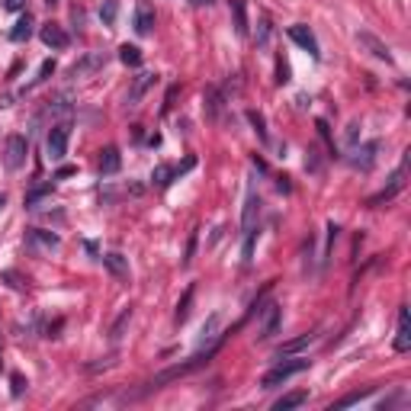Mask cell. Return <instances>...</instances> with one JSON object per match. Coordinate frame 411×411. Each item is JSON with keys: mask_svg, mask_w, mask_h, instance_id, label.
Segmentation results:
<instances>
[{"mask_svg": "<svg viewBox=\"0 0 411 411\" xmlns=\"http://www.w3.org/2000/svg\"><path fill=\"white\" fill-rule=\"evenodd\" d=\"M119 61H122V65H129V68H138V65H142V52H138L135 46H129V42H126V46L119 48Z\"/></svg>", "mask_w": 411, "mask_h": 411, "instance_id": "obj_23", "label": "cell"}, {"mask_svg": "<svg viewBox=\"0 0 411 411\" xmlns=\"http://www.w3.org/2000/svg\"><path fill=\"white\" fill-rule=\"evenodd\" d=\"M302 370H309V357H286V360H280L274 370H267L264 379H260V386H264V389H276V386H283L286 379L299 376Z\"/></svg>", "mask_w": 411, "mask_h": 411, "instance_id": "obj_1", "label": "cell"}, {"mask_svg": "<svg viewBox=\"0 0 411 411\" xmlns=\"http://www.w3.org/2000/svg\"><path fill=\"white\" fill-rule=\"evenodd\" d=\"M318 135L328 142V148H331V154H335V142H331V132H328V122L325 119H318Z\"/></svg>", "mask_w": 411, "mask_h": 411, "instance_id": "obj_32", "label": "cell"}, {"mask_svg": "<svg viewBox=\"0 0 411 411\" xmlns=\"http://www.w3.org/2000/svg\"><path fill=\"white\" fill-rule=\"evenodd\" d=\"M52 71H55V61H42V68H39V74H36V77H32V84H29V87L42 84V81H46V77H48V74H52Z\"/></svg>", "mask_w": 411, "mask_h": 411, "instance_id": "obj_29", "label": "cell"}, {"mask_svg": "<svg viewBox=\"0 0 411 411\" xmlns=\"http://www.w3.org/2000/svg\"><path fill=\"white\" fill-rule=\"evenodd\" d=\"M312 341H315V335H299V337H292V341L283 344L276 353H280V357H290V353H296V351H302V347H309Z\"/></svg>", "mask_w": 411, "mask_h": 411, "instance_id": "obj_19", "label": "cell"}, {"mask_svg": "<svg viewBox=\"0 0 411 411\" xmlns=\"http://www.w3.org/2000/svg\"><path fill=\"white\" fill-rule=\"evenodd\" d=\"M398 353L411 351V312L408 309H398V331H396V341H392Z\"/></svg>", "mask_w": 411, "mask_h": 411, "instance_id": "obj_9", "label": "cell"}, {"mask_svg": "<svg viewBox=\"0 0 411 411\" xmlns=\"http://www.w3.org/2000/svg\"><path fill=\"white\" fill-rule=\"evenodd\" d=\"M190 302H193V286H187L183 299L177 302V315H174V321H177V325H183V321L190 318Z\"/></svg>", "mask_w": 411, "mask_h": 411, "instance_id": "obj_22", "label": "cell"}, {"mask_svg": "<svg viewBox=\"0 0 411 411\" xmlns=\"http://www.w3.org/2000/svg\"><path fill=\"white\" fill-rule=\"evenodd\" d=\"M290 39L296 42V46H302L305 52L312 55V58H321V52H318V42H315V32L309 29L305 23H296V26H290Z\"/></svg>", "mask_w": 411, "mask_h": 411, "instance_id": "obj_7", "label": "cell"}, {"mask_svg": "<svg viewBox=\"0 0 411 411\" xmlns=\"http://www.w3.org/2000/svg\"><path fill=\"white\" fill-rule=\"evenodd\" d=\"M405 174H408V151H405L402 164H398V168H396V174L389 177V187H386V190H382V193H376V196L370 199V203H366V206H373V209H376V206H379V203H389V199L396 196V193H402V187H405Z\"/></svg>", "mask_w": 411, "mask_h": 411, "instance_id": "obj_4", "label": "cell"}, {"mask_svg": "<svg viewBox=\"0 0 411 411\" xmlns=\"http://www.w3.org/2000/svg\"><path fill=\"white\" fill-rule=\"evenodd\" d=\"M366 396H373V386H366V389H360V392H353V396H347V398H341V402L335 405V408H347V405H357L360 398H366Z\"/></svg>", "mask_w": 411, "mask_h": 411, "instance_id": "obj_28", "label": "cell"}, {"mask_svg": "<svg viewBox=\"0 0 411 411\" xmlns=\"http://www.w3.org/2000/svg\"><path fill=\"white\" fill-rule=\"evenodd\" d=\"M68 138H71V126L68 122H58V126H52V132H48L46 138V151L52 161H61L65 154H68Z\"/></svg>", "mask_w": 411, "mask_h": 411, "instance_id": "obj_3", "label": "cell"}, {"mask_svg": "<svg viewBox=\"0 0 411 411\" xmlns=\"http://www.w3.org/2000/svg\"><path fill=\"white\" fill-rule=\"evenodd\" d=\"M29 36H32V20H29V13H26L23 20L10 29V39H13V42H23V39H29Z\"/></svg>", "mask_w": 411, "mask_h": 411, "instance_id": "obj_24", "label": "cell"}, {"mask_svg": "<svg viewBox=\"0 0 411 411\" xmlns=\"http://www.w3.org/2000/svg\"><path fill=\"white\" fill-rule=\"evenodd\" d=\"M26 244H29V248H36V251H46V254H52V251H58V244H61V238H58V235H55V231L29 229V235H26Z\"/></svg>", "mask_w": 411, "mask_h": 411, "instance_id": "obj_6", "label": "cell"}, {"mask_svg": "<svg viewBox=\"0 0 411 411\" xmlns=\"http://www.w3.org/2000/svg\"><path fill=\"white\" fill-rule=\"evenodd\" d=\"M248 119H251V126H254V132H257L260 142H270V135H267V122H264V116H260L257 109H248Z\"/></svg>", "mask_w": 411, "mask_h": 411, "instance_id": "obj_25", "label": "cell"}, {"mask_svg": "<svg viewBox=\"0 0 411 411\" xmlns=\"http://www.w3.org/2000/svg\"><path fill=\"white\" fill-rule=\"evenodd\" d=\"M42 42H46L48 48H68L71 39H68V32L61 29L58 23H46V26H42Z\"/></svg>", "mask_w": 411, "mask_h": 411, "instance_id": "obj_13", "label": "cell"}, {"mask_svg": "<svg viewBox=\"0 0 411 411\" xmlns=\"http://www.w3.org/2000/svg\"><path fill=\"white\" fill-rule=\"evenodd\" d=\"M100 16H103L107 23H113V20H116V4H113V0H107V4H103V10H100Z\"/></svg>", "mask_w": 411, "mask_h": 411, "instance_id": "obj_31", "label": "cell"}, {"mask_svg": "<svg viewBox=\"0 0 411 411\" xmlns=\"http://www.w3.org/2000/svg\"><path fill=\"white\" fill-rule=\"evenodd\" d=\"M4 206H7V196H4V193H0V209H4Z\"/></svg>", "mask_w": 411, "mask_h": 411, "instance_id": "obj_37", "label": "cell"}, {"mask_svg": "<svg viewBox=\"0 0 411 411\" xmlns=\"http://www.w3.org/2000/svg\"><path fill=\"white\" fill-rule=\"evenodd\" d=\"M376 154H379V142H366V145H360L357 151H353V168L370 170L376 164Z\"/></svg>", "mask_w": 411, "mask_h": 411, "instance_id": "obj_12", "label": "cell"}, {"mask_svg": "<svg viewBox=\"0 0 411 411\" xmlns=\"http://www.w3.org/2000/svg\"><path fill=\"white\" fill-rule=\"evenodd\" d=\"M46 196H52V183H42V187H36V190H29V193H26V199H23V203H26V209H36V206L42 203Z\"/></svg>", "mask_w": 411, "mask_h": 411, "instance_id": "obj_21", "label": "cell"}, {"mask_svg": "<svg viewBox=\"0 0 411 411\" xmlns=\"http://www.w3.org/2000/svg\"><path fill=\"white\" fill-rule=\"evenodd\" d=\"M129 318H132V309H126V312H122L119 318H116L113 331H109V337H113V341H119V337H122V331H126V325H129Z\"/></svg>", "mask_w": 411, "mask_h": 411, "instance_id": "obj_27", "label": "cell"}, {"mask_svg": "<svg viewBox=\"0 0 411 411\" xmlns=\"http://www.w3.org/2000/svg\"><path fill=\"white\" fill-rule=\"evenodd\" d=\"M215 331H219V315H209V321L203 325V335H199V344H209V341H215Z\"/></svg>", "mask_w": 411, "mask_h": 411, "instance_id": "obj_26", "label": "cell"}, {"mask_svg": "<svg viewBox=\"0 0 411 411\" xmlns=\"http://www.w3.org/2000/svg\"><path fill=\"white\" fill-rule=\"evenodd\" d=\"M305 392H290V396H283L280 402H274V411H290V408H299V405H305Z\"/></svg>", "mask_w": 411, "mask_h": 411, "instance_id": "obj_20", "label": "cell"}, {"mask_svg": "<svg viewBox=\"0 0 411 411\" xmlns=\"http://www.w3.org/2000/svg\"><path fill=\"white\" fill-rule=\"evenodd\" d=\"M231 13H235V32L248 36V7H244V0H231Z\"/></svg>", "mask_w": 411, "mask_h": 411, "instance_id": "obj_18", "label": "cell"}, {"mask_svg": "<svg viewBox=\"0 0 411 411\" xmlns=\"http://www.w3.org/2000/svg\"><path fill=\"white\" fill-rule=\"evenodd\" d=\"M26 154H29V142L23 135H10L4 142V168L7 170H20L26 164Z\"/></svg>", "mask_w": 411, "mask_h": 411, "instance_id": "obj_2", "label": "cell"}, {"mask_svg": "<svg viewBox=\"0 0 411 411\" xmlns=\"http://www.w3.org/2000/svg\"><path fill=\"white\" fill-rule=\"evenodd\" d=\"M154 29V10L148 0H138V7H135V32L138 36H148V32Z\"/></svg>", "mask_w": 411, "mask_h": 411, "instance_id": "obj_11", "label": "cell"}, {"mask_svg": "<svg viewBox=\"0 0 411 411\" xmlns=\"http://www.w3.org/2000/svg\"><path fill=\"white\" fill-rule=\"evenodd\" d=\"M23 389H26L23 376H13V396H23Z\"/></svg>", "mask_w": 411, "mask_h": 411, "instance_id": "obj_33", "label": "cell"}, {"mask_svg": "<svg viewBox=\"0 0 411 411\" xmlns=\"http://www.w3.org/2000/svg\"><path fill=\"white\" fill-rule=\"evenodd\" d=\"M357 46L360 48H366V52L373 55V58H379V61H386V65H392V52H389V46L382 42L379 36H373V32H357Z\"/></svg>", "mask_w": 411, "mask_h": 411, "instance_id": "obj_5", "label": "cell"}, {"mask_svg": "<svg viewBox=\"0 0 411 411\" xmlns=\"http://www.w3.org/2000/svg\"><path fill=\"white\" fill-rule=\"evenodd\" d=\"M103 264H107V270L113 276H119V280H126V276H129V260L122 257V254H103Z\"/></svg>", "mask_w": 411, "mask_h": 411, "instance_id": "obj_17", "label": "cell"}, {"mask_svg": "<svg viewBox=\"0 0 411 411\" xmlns=\"http://www.w3.org/2000/svg\"><path fill=\"white\" fill-rule=\"evenodd\" d=\"M4 7H7V10H23L26 0H4Z\"/></svg>", "mask_w": 411, "mask_h": 411, "instance_id": "obj_34", "label": "cell"}, {"mask_svg": "<svg viewBox=\"0 0 411 411\" xmlns=\"http://www.w3.org/2000/svg\"><path fill=\"white\" fill-rule=\"evenodd\" d=\"M193 7H206V4H213V0H190Z\"/></svg>", "mask_w": 411, "mask_h": 411, "instance_id": "obj_36", "label": "cell"}, {"mask_svg": "<svg viewBox=\"0 0 411 411\" xmlns=\"http://www.w3.org/2000/svg\"><path fill=\"white\" fill-rule=\"evenodd\" d=\"M267 39H270V23L260 20V29H257V39H254V42H257V46H267Z\"/></svg>", "mask_w": 411, "mask_h": 411, "instance_id": "obj_30", "label": "cell"}, {"mask_svg": "<svg viewBox=\"0 0 411 411\" xmlns=\"http://www.w3.org/2000/svg\"><path fill=\"white\" fill-rule=\"evenodd\" d=\"M280 312H283V309H280L276 302H270V305L264 309V325H260V337H270V335L276 331V325H280Z\"/></svg>", "mask_w": 411, "mask_h": 411, "instance_id": "obj_16", "label": "cell"}, {"mask_svg": "<svg viewBox=\"0 0 411 411\" xmlns=\"http://www.w3.org/2000/svg\"><path fill=\"white\" fill-rule=\"evenodd\" d=\"M193 164H196L193 158H187V161H183V168H170V164H158V168H154V174H151L154 187H161V190H164V187H170V180H174L177 174H183V170H190Z\"/></svg>", "mask_w": 411, "mask_h": 411, "instance_id": "obj_10", "label": "cell"}, {"mask_svg": "<svg viewBox=\"0 0 411 411\" xmlns=\"http://www.w3.org/2000/svg\"><path fill=\"white\" fill-rule=\"evenodd\" d=\"M151 84H154V74H138V77H135V84H132V90L126 93V103H129V107H138L142 93H145Z\"/></svg>", "mask_w": 411, "mask_h": 411, "instance_id": "obj_15", "label": "cell"}, {"mask_svg": "<svg viewBox=\"0 0 411 411\" xmlns=\"http://www.w3.org/2000/svg\"><path fill=\"white\" fill-rule=\"evenodd\" d=\"M71 174H74V168H61L58 170V180H65V177H71Z\"/></svg>", "mask_w": 411, "mask_h": 411, "instance_id": "obj_35", "label": "cell"}, {"mask_svg": "<svg viewBox=\"0 0 411 411\" xmlns=\"http://www.w3.org/2000/svg\"><path fill=\"white\" fill-rule=\"evenodd\" d=\"M103 65H107V55H103V52H87L84 58L71 68V77H90V74H97Z\"/></svg>", "mask_w": 411, "mask_h": 411, "instance_id": "obj_8", "label": "cell"}, {"mask_svg": "<svg viewBox=\"0 0 411 411\" xmlns=\"http://www.w3.org/2000/svg\"><path fill=\"white\" fill-rule=\"evenodd\" d=\"M122 168V158H119V148H103L100 151V174L109 177Z\"/></svg>", "mask_w": 411, "mask_h": 411, "instance_id": "obj_14", "label": "cell"}]
</instances>
